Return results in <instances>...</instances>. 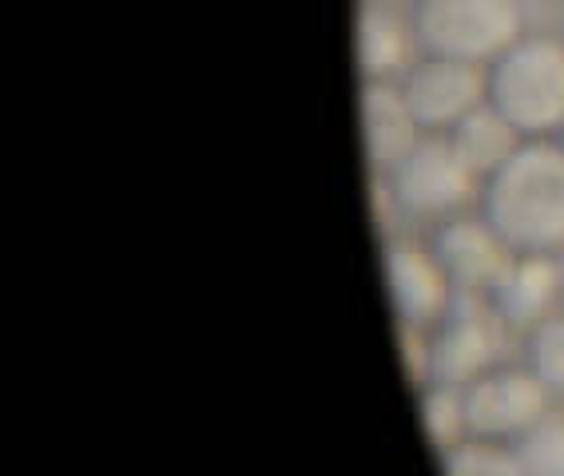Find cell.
<instances>
[{
	"label": "cell",
	"instance_id": "1",
	"mask_svg": "<svg viewBox=\"0 0 564 476\" xmlns=\"http://www.w3.org/2000/svg\"><path fill=\"white\" fill-rule=\"evenodd\" d=\"M477 211L517 254H564V143L524 140L485 179Z\"/></svg>",
	"mask_w": 564,
	"mask_h": 476
},
{
	"label": "cell",
	"instance_id": "2",
	"mask_svg": "<svg viewBox=\"0 0 564 476\" xmlns=\"http://www.w3.org/2000/svg\"><path fill=\"white\" fill-rule=\"evenodd\" d=\"M489 103L524 140H561L564 132V36L524 32L489 64Z\"/></svg>",
	"mask_w": 564,
	"mask_h": 476
},
{
	"label": "cell",
	"instance_id": "3",
	"mask_svg": "<svg viewBox=\"0 0 564 476\" xmlns=\"http://www.w3.org/2000/svg\"><path fill=\"white\" fill-rule=\"evenodd\" d=\"M410 21L422 56H449L481 68L524 36L517 0H413Z\"/></svg>",
	"mask_w": 564,
	"mask_h": 476
},
{
	"label": "cell",
	"instance_id": "4",
	"mask_svg": "<svg viewBox=\"0 0 564 476\" xmlns=\"http://www.w3.org/2000/svg\"><path fill=\"white\" fill-rule=\"evenodd\" d=\"M393 191L402 199L405 219L417 223H445L454 214L481 203L485 179L462 159L445 132H425L410 159L390 175Z\"/></svg>",
	"mask_w": 564,
	"mask_h": 476
},
{
	"label": "cell",
	"instance_id": "5",
	"mask_svg": "<svg viewBox=\"0 0 564 476\" xmlns=\"http://www.w3.org/2000/svg\"><path fill=\"white\" fill-rule=\"evenodd\" d=\"M465 413H469V436L517 445L529 429L556 406L541 377L529 362H497L494 369L465 381Z\"/></svg>",
	"mask_w": 564,
	"mask_h": 476
},
{
	"label": "cell",
	"instance_id": "6",
	"mask_svg": "<svg viewBox=\"0 0 564 476\" xmlns=\"http://www.w3.org/2000/svg\"><path fill=\"white\" fill-rule=\"evenodd\" d=\"M382 278L386 295H390L393 318L402 325H422L437 330L442 318L454 310L457 286L437 258L430 239L417 234H398L382 243Z\"/></svg>",
	"mask_w": 564,
	"mask_h": 476
},
{
	"label": "cell",
	"instance_id": "7",
	"mask_svg": "<svg viewBox=\"0 0 564 476\" xmlns=\"http://www.w3.org/2000/svg\"><path fill=\"white\" fill-rule=\"evenodd\" d=\"M513 334L497 306L481 295H457L454 310L434 330V381L465 386L477 374L505 362Z\"/></svg>",
	"mask_w": 564,
	"mask_h": 476
},
{
	"label": "cell",
	"instance_id": "8",
	"mask_svg": "<svg viewBox=\"0 0 564 476\" xmlns=\"http://www.w3.org/2000/svg\"><path fill=\"white\" fill-rule=\"evenodd\" d=\"M402 91L425 132H454L465 115L489 100V68L449 56H422L405 71Z\"/></svg>",
	"mask_w": 564,
	"mask_h": 476
},
{
	"label": "cell",
	"instance_id": "9",
	"mask_svg": "<svg viewBox=\"0 0 564 476\" xmlns=\"http://www.w3.org/2000/svg\"><path fill=\"white\" fill-rule=\"evenodd\" d=\"M430 243H434L437 258L454 278L457 295L489 298L497 290V283H501V274L517 258V251L505 243L497 226L481 211H462L454 219L437 223Z\"/></svg>",
	"mask_w": 564,
	"mask_h": 476
},
{
	"label": "cell",
	"instance_id": "10",
	"mask_svg": "<svg viewBox=\"0 0 564 476\" xmlns=\"http://www.w3.org/2000/svg\"><path fill=\"white\" fill-rule=\"evenodd\" d=\"M358 120H362L366 167H370V175H393L410 159V152L425 135L410 100H405L402 84H390V80H362Z\"/></svg>",
	"mask_w": 564,
	"mask_h": 476
},
{
	"label": "cell",
	"instance_id": "11",
	"mask_svg": "<svg viewBox=\"0 0 564 476\" xmlns=\"http://www.w3.org/2000/svg\"><path fill=\"white\" fill-rule=\"evenodd\" d=\"M497 314L505 318L509 334L529 337L549 314L564 302V266L561 254H517L489 295Z\"/></svg>",
	"mask_w": 564,
	"mask_h": 476
},
{
	"label": "cell",
	"instance_id": "12",
	"mask_svg": "<svg viewBox=\"0 0 564 476\" xmlns=\"http://www.w3.org/2000/svg\"><path fill=\"white\" fill-rule=\"evenodd\" d=\"M354 56L362 80H390L402 84L405 71L422 60V44L413 21L386 4H366L354 24Z\"/></svg>",
	"mask_w": 564,
	"mask_h": 476
},
{
	"label": "cell",
	"instance_id": "13",
	"mask_svg": "<svg viewBox=\"0 0 564 476\" xmlns=\"http://www.w3.org/2000/svg\"><path fill=\"white\" fill-rule=\"evenodd\" d=\"M454 140V147L462 152V159L474 167L481 179H489L494 171H501L505 163L513 159V152L524 143V135L517 132L513 123L497 112L494 103L485 100L477 112H469L454 132H445Z\"/></svg>",
	"mask_w": 564,
	"mask_h": 476
},
{
	"label": "cell",
	"instance_id": "14",
	"mask_svg": "<svg viewBox=\"0 0 564 476\" xmlns=\"http://www.w3.org/2000/svg\"><path fill=\"white\" fill-rule=\"evenodd\" d=\"M417 421L430 436L434 453H449L462 441H469V413H465V389L454 381H430L417 394Z\"/></svg>",
	"mask_w": 564,
	"mask_h": 476
},
{
	"label": "cell",
	"instance_id": "15",
	"mask_svg": "<svg viewBox=\"0 0 564 476\" xmlns=\"http://www.w3.org/2000/svg\"><path fill=\"white\" fill-rule=\"evenodd\" d=\"M437 461H442V476H529L517 445L481 441V436H469Z\"/></svg>",
	"mask_w": 564,
	"mask_h": 476
},
{
	"label": "cell",
	"instance_id": "16",
	"mask_svg": "<svg viewBox=\"0 0 564 476\" xmlns=\"http://www.w3.org/2000/svg\"><path fill=\"white\" fill-rule=\"evenodd\" d=\"M524 342V362L533 365V374L541 377L549 394L564 401V306L556 314H549Z\"/></svg>",
	"mask_w": 564,
	"mask_h": 476
},
{
	"label": "cell",
	"instance_id": "17",
	"mask_svg": "<svg viewBox=\"0 0 564 476\" xmlns=\"http://www.w3.org/2000/svg\"><path fill=\"white\" fill-rule=\"evenodd\" d=\"M529 476H564V406H553L517 441Z\"/></svg>",
	"mask_w": 564,
	"mask_h": 476
},
{
	"label": "cell",
	"instance_id": "18",
	"mask_svg": "<svg viewBox=\"0 0 564 476\" xmlns=\"http://www.w3.org/2000/svg\"><path fill=\"white\" fill-rule=\"evenodd\" d=\"M398 337H402V365H405V377H410V389L422 394L434 381V330L398 322Z\"/></svg>",
	"mask_w": 564,
	"mask_h": 476
},
{
	"label": "cell",
	"instance_id": "19",
	"mask_svg": "<svg viewBox=\"0 0 564 476\" xmlns=\"http://www.w3.org/2000/svg\"><path fill=\"white\" fill-rule=\"evenodd\" d=\"M370 207H373V231H378V239H398L402 234V199H398V191H393L390 175H370Z\"/></svg>",
	"mask_w": 564,
	"mask_h": 476
},
{
	"label": "cell",
	"instance_id": "20",
	"mask_svg": "<svg viewBox=\"0 0 564 476\" xmlns=\"http://www.w3.org/2000/svg\"><path fill=\"white\" fill-rule=\"evenodd\" d=\"M561 266H564V254H561Z\"/></svg>",
	"mask_w": 564,
	"mask_h": 476
},
{
	"label": "cell",
	"instance_id": "21",
	"mask_svg": "<svg viewBox=\"0 0 564 476\" xmlns=\"http://www.w3.org/2000/svg\"><path fill=\"white\" fill-rule=\"evenodd\" d=\"M561 143H564V132H561Z\"/></svg>",
	"mask_w": 564,
	"mask_h": 476
},
{
	"label": "cell",
	"instance_id": "22",
	"mask_svg": "<svg viewBox=\"0 0 564 476\" xmlns=\"http://www.w3.org/2000/svg\"><path fill=\"white\" fill-rule=\"evenodd\" d=\"M556 4H564V0H556Z\"/></svg>",
	"mask_w": 564,
	"mask_h": 476
}]
</instances>
